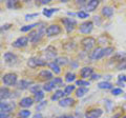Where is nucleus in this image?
Here are the masks:
<instances>
[{
    "label": "nucleus",
    "instance_id": "ddd939ff",
    "mask_svg": "<svg viewBox=\"0 0 126 118\" xmlns=\"http://www.w3.org/2000/svg\"><path fill=\"white\" fill-rule=\"evenodd\" d=\"M4 60L7 62V63L14 64V63H16V61H17V56L11 52H7L4 54Z\"/></svg>",
    "mask_w": 126,
    "mask_h": 118
},
{
    "label": "nucleus",
    "instance_id": "a18cd8bd",
    "mask_svg": "<svg viewBox=\"0 0 126 118\" xmlns=\"http://www.w3.org/2000/svg\"><path fill=\"white\" fill-rule=\"evenodd\" d=\"M50 0H41V3L42 4H45V3H48Z\"/></svg>",
    "mask_w": 126,
    "mask_h": 118
},
{
    "label": "nucleus",
    "instance_id": "39448f33",
    "mask_svg": "<svg viewBox=\"0 0 126 118\" xmlns=\"http://www.w3.org/2000/svg\"><path fill=\"white\" fill-rule=\"evenodd\" d=\"M45 33L47 36H56L61 33V27L58 24H52L45 30Z\"/></svg>",
    "mask_w": 126,
    "mask_h": 118
},
{
    "label": "nucleus",
    "instance_id": "4468645a",
    "mask_svg": "<svg viewBox=\"0 0 126 118\" xmlns=\"http://www.w3.org/2000/svg\"><path fill=\"white\" fill-rule=\"evenodd\" d=\"M12 96V92L7 88H0V101L7 99Z\"/></svg>",
    "mask_w": 126,
    "mask_h": 118
},
{
    "label": "nucleus",
    "instance_id": "aec40b11",
    "mask_svg": "<svg viewBox=\"0 0 126 118\" xmlns=\"http://www.w3.org/2000/svg\"><path fill=\"white\" fill-rule=\"evenodd\" d=\"M55 86H57V85H56V83H55L54 80H53V81L46 82V83L43 85V90H44V91H46V92H49V91H52V90L55 88Z\"/></svg>",
    "mask_w": 126,
    "mask_h": 118
},
{
    "label": "nucleus",
    "instance_id": "79ce46f5",
    "mask_svg": "<svg viewBox=\"0 0 126 118\" xmlns=\"http://www.w3.org/2000/svg\"><path fill=\"white\" fill-rule=\"evenodd\" d=\"M33 118H43V117H42L41 114H38L37 113V114H35V115L33 116Z\"/></svg>",
    "mask_w": 126,
    "mask_h": 118
},
{
    "label": "nucleus",
    "instance_id": "a211bd4d",
    "mask_svg": "<svg viewBox=\"0 0 126 118\" xmlns=\"http://www.w3.org/2000/svg\"><path fill=\"white\" fill-rule=\"evenodd\" d=\"M99 1L98 0H90V1L87 2V4H86V7H87L88 12H93L97 9V6L99 5Z\"/></svg>",
    "mask_w": 126,
    "mask_h": 118
},
{
    "label": "nucleus",
    "instance_id": "6ab92c4d",
    "mask_svg": "<svg viewBox=\"0 0 126 118\" xmlns=\"http://www.w3.org/2000/svg\"><path fill=\"white\" fill-rule=\"evenodd\" d=\"M113 14V9L110 6H104L102 9V15L105 17H111Z\"/></svg>",
    "mask_w": 126,
    "mask_h": 118
},
{
    "label": "nucleus",
    "instance_id": "a19ab883",
    "mask_svg": "<svg viewBox=\"0 0 126 118\" xmlns=\"http://www.w3.org/2000/svg\"><path fill=\"white\" fill-rule=\"evenodd\" d=\"M121 81L126 82V75H120L119 76V82H121Z\"/></svg>",
    "mask_w": 126,
    "mask_h": 118
},
{
    "label": "nucleus",
    "instance_id": "5701e85b",
    "mask_svg": "<svg viewBox=\"0 0 126 118\" xmlns=\"http://www.w3.org/2000/svg\"><path fill=\"white\" fill-rule=\"evenodd\" d=\"M98 86H99V89H111L112 88V84L110 83V82H107V81H102L100 83H98Z\"/></svg>",
    "mask_w": 126,
    "mask_h": 118
},
{
    "label": "nucleus",
    "instance_id": "f3484780",
    "mask_svg": "<svg viewBox=\"0 0 126 118\" xmlns=\"http://www.w3.org/2000/svg\"><path fill=\"white\" fill-rule=\"evenodd\" d=\"M39 76H40L41 79H44V80H49L53 78V74L49 72V71L47 70H43L41 71L40 73H39Z\"/></svg>",
    "mask_w": 126,
    "mask_h": 118
},
{
    "label": "nucleus",
    "instance_id": "0eeeda50",
    "mask_svg": "<svg viewBox=\"0 0 126 118\" xmlns=\"http://www.w3.org/2000/svg\"><path fill=\"white\" fill-rule=\"evenodd\" d=\"M102 114L103 111L101 109H92L85 113V118H99Z\"/></svg>",
    "mask_w": 126,
    "mask_h": 118
},
{
    "label": "nucleus",
    "instance_id": "412c9836",
    "mask_svg": "<svg viewBox=\"0 0 126 118\" xmlns=\"http://www.w3.org/2000/svg\"><path fill=\"white\" fill-rule=\"evenodd\" d=\"M88 93V89L87 88H79L76 91V95L77 97H83L85 94Z\"/></svg>",
    "mask_w": 126,
    "mask_h": 118
},
{
    "label": "nucleus",
    "instance_id": "49530a36",
    "mask_svg": "<svg viewBox=\"0 0 126 118\" xmlns=\"http://www.w3.org/2000/svg\"><path fill=\"white\" fill-rule=\"evenodd\" d=\"M122 118H126V115H125V116H123V117H122Z\"/></svg>",
    "mask_w": 126,
    "mask_h": 118
},
{
    "label": "nucleus",
    "instance_id": "9d476101",
    "mask_svg": "<svg viewBox=\"0 0 126 118\" xmlns=\"http://www.w3.org/2000/svg\"><path fill=\"white\" fill-rule=\"evenodd\" d=\"M44 56L46 59H54L57 56V50L52 45L47 46L44 51Z\"/></svg>",
    "mask_w": 126,
    "mask_h": 118
},
{
    "label": "nucleus",
    "instance_id": "2f4dec72",
    "mask_svg": "<svg viewBox=\"0 0 126 118\" xmlns=\"http://www.w3.org/2000/svg\"><path fill=\"white\" fill-rule=\"evenodd\" d=\"M36 25H38V23H33V24H30V25H25V26H23V27H21V32H27V31H30V30H32L33 27H35Z\"/></svg>",
    "mask_w": 126,
    "mask_h": 118
},
{
    "label": "nucleus",
    "instance_id": "f704fd0d",
    "mask_svg": "<svg viewBox=\"0 0 126 118\" xmlns=\"http://www.w3.org/2000/svg\"><path fill=\"white\" fill-rule=\"evenodd\" d=\"M117 68H118V70H125V69H126V59L120 61V63L118 64Z\"/></svg>",
    "mask_w": 126,
    "mask_h": 118
},
{
    "label": "nucleus",
    "instance_id": "423d86ee",
    "mask_svg": "<svg viewBox=\"0 0 126 118\" xmlns=\"http://www.w3.org/2000/svg\"><path fill=\"white\" fill-rule=\"evenodd\" d=\"M46 62L43 61L42 59H39V58H30L29 61H27V65L30 66V68H37V66H43L45 65Z\"/></svg>",
    "mask_w": 126,
    "mask_h": 118
},
{
    "label": "nucleus",
    "instance_id": "a878e982",
    "mask_svg": "<svg viewBox=\"0 0 126 118\" xmlns=\"http://www.w3.org/2000/svg\"><path fill=\"white\" fill-rule=\"evenodd\" d=\"M49 68L53 70V72H55V74H59L61 72L60 66H59L56 62H52V63H49Z\"/></svg>",
    "mask_w": 126,
    "mask_h": 118
},
{
    "label": "nucleus",
    "instance_id": "dca6fc26",
    "mask_svg": "<svg viewBox=\"0 0 126 118\" xmlns=\"http://www.w3.org/2000/svg\"><path fill=\"white\" fill-rule=\"evenodd\" d=\"M33 102L34 99L31 97H25V98H22L21 101H20V105L23 108H29L31 105H33Z\"/></svg>",
    "mask_w": 126,
    "mask_h": 118
},
{
    "label": "nucleus",
    "instance_id": "f8f14e48",
    "mask_svg": "<svg viewBox=\"0 0 126 118\" xmlns=\"http://www.w3.org/2000/svg\"><path fill=\"white\" fill-rule=\"evenodd\" d=\"M14 108H15V104L12 103V102H2V101H0V109H1V111L10 113V112L13 111Z\"/></svg>",
    "mask_w": 126,
    "mask_h": 118
},
{
    "label": "nucleus",
    "instance_id": "ea45409f",
    "mask_svg": "<svg viewBox=\"0 0 126 118\" xmlns=\"http://www.w3.org/2000/svg\"><path fill=\"white\" fill-rule=\"evenodd\" d=\"M123 93V90L122 89H112V94L113 95H120V94Z\"/></svg>",
    "mask_w": 126,
    "mask_h": 118
},
{
    "label": "nucleus",
    "instance_id": "393cba45",
    "mask_svg": "<svg viewBox=\"0 0 126 118\" xmlns=\"http://www.w3.org/2000/svg\"><path fill=\"white\" fill-rule=\"evenodd\" d=\"M6 5L9 9H18L19 7V2L18 1H16V0H14V1H12V0H10V1H7L6 3Z\"/></svg>",
    "mask_w": 126,
    "mask_h": 118
},
{
    "label": "nucleus",
    "instance_id": "6e6552de",
    "mask_svg": "<svg viewBox=\"0 0 126 118\" xmlns=\"http://www.w3.org/2000/svg\"><path fill=\"white\" fill-rule=\"evenodd\" d=\"M105 54H104V49L102 48H96L94 51L92 55H90V58L93 59V60H99V59H101L102 57H104Z\"/></svg>",
    "mask_w": 126,
    "mask_h": 118
},
{
    "label": "nucleus",
    "instance_id": "f03ea898",
    "mask_svg": "<svg viewBox=\"0 0 126 118\" xmlns=\"http://www.w3.org/2000/svg\"><path fill=\"white\" fill-rule=\"evenodd\" d=\"M81 44L83 46L84 51H90L94 46V44H96V39L93 37H85L82 39Z\"/></svg>",
    "mask_w": 126,
    "mask_h": 118
},
{
    "label": "nucleus",
    "instance_id": "4be33fe9",
    "mask_svg": "<svg viewBox=\"0 0 126 118\" xmlns=\"http://www.w3.org/2000/svg\"><path fill=\"white\" fill-rule=\"evenodd\" d=\"M32 84V81H29V80H21L18 82V88L19 89H26L29 88V85Z\"/></svg>",
    "mask_w": 126,
    "mask_h": 118
},
{
    "label": "nucleus",
    "instance_id": "cd10ccee",
    "mask_svg": "<svg viewBox=\"0 0 126 118\" xmlns=\"http://www.w3.org/2000/svg\"><path fill=\"white\" fill-rule=\"evenodd\" d=\"M63 96H65L64 93H63V91H60V90H59V91H57L52 96V100H58V99H60V98H62Z\"/></svg>",
    "mask_w": 126,
    "mask_h": 118
},
{
    "label": "nucleus",
    "instance_id": "b1692460",
    "mask_svg": "<svg viewBox=\"0 0 126 118\" xmlns=\"http://www.w3.org/2000/svg\"><path fill=\"white\" fill-rule=\"evenodd\" d=\"M75 91V85H66L65 86V89H64V91H63V93H64V95L65 96H68L70 95L73 92Z\"/></svg>",
    "mask_w": 126,
    "mask_h": 118
},
{
    "label": "nucleus",
    "instance_id": "20e7f679",
    "mask_svg": "<svg viewBox=\"0 0 126 118\" xmlns=\"http://www.w3.org/2000/svg\"><path fill=\"white\" fill-rule=\"evenodd\" d=\"M93 27H94V23L92 21H85V22L80 24V26H79V31L83 34H88L93 31Z\"/></svg>",
    "mask_w": 126,
    "mask_h": 118
},
{
    "label": "nucleus",
    "instance_id": "e433bc0d",
    "mask_svg": "<svg viewBox=\"0 0 126 118\" xmlns=\"http://www.w3.org/2000/svg\"><path fill=\"white\" fill-rule=\"evenodd\" d=\"M30 90H31V92H33L34 94L39 92V91H41V90H40V85H33Z\"/></svg>",
    "mask_w": 126,
    "mask_h": 118
},
{
    "label": "nucleus",
    "instance_id": "4c0bfd02",
    "mask_svg": "<svg viewBox=\"0 0 126 118\" xmlns=\"http://www.w3.org/2000/svg\"><path fill=\"white\" fill-rule=\"evenodd\" d=\"M78 16L80 18H87L88 17V13H86V12H84V11H80L78 13Z\"/></svg>",
    "mask_w": 126,
    "mask_h": 118
},
{
    "label": "nucleus",
    "instance_id": "c9c22d12",
    "mask_svg": "<svg viewBox=\"0 0 126 118\" xmlns=\"http://www.w3.org/2000/svg\"><path fill=\"white\" fill-rule=\"evenodd\" d=\"M113 53V49L112 48H105L104 49V54H105V56H108V55H110V54H112Z\"/></svg>",
    "mask_w": 126,
    "mask_h": 118
},
{
    "label": "nucleus",
    "instance_id": "c03bdc74",
    "mask_svg": "<svg viewBox=\"0 0 126 118\" xmlns=\"http://www.w3.org/2000/svg\"><path fill=\"white\" fill-rule=\"evenodd\" d=\"M59 118H74V117H73V116H70V115H64V116L59 117Z\"/></svg>",
    "mask_w": 126,
    "mask_h": 118
},
{
    "label": "nucleus",
    "instance_id": "58836bf2",
    "mask_svg": "<svg viewBox=\"0 0 126 118\" xmlns=\"http://www.w3.org/2000/svg\"><path fill=\"white\" fill-rule=\"evenodd\" d=\"M10 113L4 112V111H0V118H9Z\"/></svg>",
    "mask_w": 126,
    "mask_h": 118
},
{
    "label": "nucleus",
    "instance_id": "bb28decb",
    "mask_svg": "<svg viewBox=\"0 0 126 118\" xmlns=\"http://www.w3.org/2000/svg\"><path fill=\"white\" fill-rule=\"evenodd\" d=\"M57 11H58L57 9H45L43 10V15L46 17H52V15Z\"/></svg>",
    "mask_w": 126,
    "mask_h": 118
},
{
    "label": "nucleus",
    "instance_id": "2eb2a0df",
    "mask_svg": "<svg viewBox=\"0 0 126 118\" xmlns=\"http://www.w3.org/2000/svg\"><path fill=\"white\" fill-rule=\"evenodd\" d=\"M74 102H75V100L73 99V98L67 97V98H63V99H61L60 102H59V105H60V107L65 108V107H69V105H73Z\"/></svg>",
    "mask_w": 126,
    "mask_h": 118
},
{
    "label": "nucleus",
    "instance_id": "9b49d317",
    "mask_svg": "<svg viewBox=\"0 0 126 118\" xmlns=\"http://www.w3.org/2000/svg\"><path fill=\"white\" fill-rule=\"evenodd\" d=\"M80 75L82 78H88V77H92L94 75V70L93 68L90 66H85V68L81 69L80 71Z\"/></svg>",
    "mask_w": 126,
    "mask_h": 118
},
{
    "label": "nucleus",
    "instance_id": "1a4fd4ad",
    "mask_svg": "<svg viewBox=\"0 0 126 118\" xmlns=\"http://www.w3.org/2000/svg\"><path fill=\"white\" fill-rule=\"evenodd\" d=\"M27 43H29V38L22 36V37H19L17 40H15L13 42V45L15 48H24V46L27 45Z\"/></svg>",
    "mask_w": 126,
    "mask_h": 118
},
{
    "label": "nucleus",
    "instance_id": "7ed1b4c3",
    "mask_svg": "<svg viewBox=\"0 0 126 118\" xmlns=\"http://www.w3.org/2000/svg\"><path fill=\"white\" fill-rule=\"evenodd\" d=\"M62 23L64 24L65 29H66V32L67 33L73 32L75 26H76V24H77L76 20H74V19H72V18H63L62 19Z\"/></svg>",
    "mask_w": 126,
    "mask_h": 118
},
{
    "label": "nucleus",
    "instance_id": "473e14b6",
    "mask_svg": "<svg viewBox=\"0 0 126 118\" xmlns=\"http://www.w3.org/2000/svg\"><path fill=\"white\" fill-rule=\"evenodd\" d=\"M30 115H31V112L27 111V110H22V111H20V113H19V116L21 118H27Z\"/></svg>",
    "mask_w": 126,
    "mask_h": 118
},
{
    "label": "nucleus",
    "instance_id": "37998d69",
    "mask_svg": "<svg viewBox=\"0 0 126 118\" xmlns=\"http://www.w3.org/2000/svg\"><path fill=\"white\" fill-rule=\"evenodd\" d=\"M99 78H100V75H96V74H94V75H93V77H92V79H99Z\"/></svg>",
    "mask_w": 126,
    "mask_h": 118
},
{
    "label": "nucleus",
    "instance_id": "f257e3e1",
    "mask_svg": "<svg viewBox=\"0 0 126 118\" xmlns=\"http://www.w3.org/2000/svg\"><path fill=\"white\" fill-rule=\"evenodd\" d=\"M2 81L6 85H15L17 83V75L14 73H7L2 77Z\"/></svg>",
    "mask_w": 126,
    "mask_h": 118
},
{
    "label": "nucleus",
    "instance_id": "7c9ffc66",
    "mask_svg": "<svg viewBox=\"0 0 126 118\" xmlns=\"http://www.w3.org/2000/svg\"><path fill=\"white\" fill-rule=\"evenodd\" d=\"M43 97H44V94H43L42 91H39V92H37V93H35V100H36V101L42 100Z\"/></svg>",
    "mask_w": 126,
    "mask_h": 118
},
{
    "label": "nucleus",
    "instance_id": "c85d7f7f",
    "mask_svg": "<svg viewBox=\"0 0 126 118\" xmlns=\"http://www.w3.org/2000/svg\"><path fill=\"white\" fill-rule=\"evenodd\" d=\"M75 79H76V74H75V73L69 72V73H67V74L65 75V80L67 81V82H72V81H74Z\"/></svg>",
    "mask_w": 126,
    "mask_h": 118
},
{
    "label": "nucleus",
    "instance_id": "72a5a7b5",
    "mask_svg": "<svg viewBox=\"0 0 126 118\" xmlns=\"http://www.w3.org/2000/svg\"><path fill=\"white\" fill-rule=\"evenodd\" d=\"M55 62L59 65V64H66L67 63V59L66 58H63V57H60V58H57L56 60H55Z\"/></svg>",
    "mask_w": 126,
    "mask_h": 118
},
{
    "label": "nucleus",
    "instance_id": "c756f323",
    "mask_svg": "<svg viewBox=\"0 0 126 118\" xmlns=\"http://www.w3.org/2000/svg\"><path fill=\"white\" fill-rule=\"evenodd\" d=\"M76 85H79L80 88H85V86H88L89 85V82L88 81H85V80H77Z\"/></svg>",
    "mask_w": 126,
    "mask_h": 118
}]
</instances>
